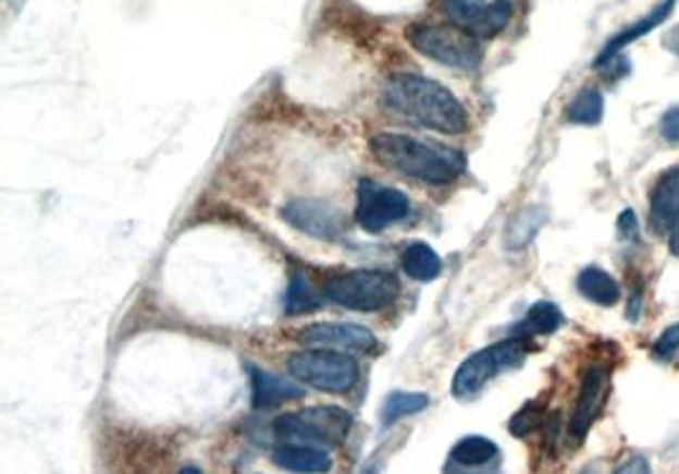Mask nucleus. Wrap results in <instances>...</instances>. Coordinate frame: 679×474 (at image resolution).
Segmentation results:
<instances>
[{
	"label": "nucleus",
	"instance_id": "obj_26",
	"mask_svg": "<svg viewBox=\"0 0 679 474\" xmlns=\"http://www.w3.org/2000/svg\"><path fill=\"white\" fill-rule=\"evenodd\" d=\"M538 424H540V409L532 403V405H524V409L511 418L509 432L515 436H527Z\"/></svg>",
	"mask_w": 679,
	"mask_h": 474
},
{
	"label": "nucleus",
	"instance_id": "obj_4",
	"mask_svg": "<svg viewBox=\"0 0 679 474\" xmlns=\"http://www.w3.org/2000/svg\"><path fill=\"white\" fill-rule=\"evenodd\" d=\"M288 370L296 380L323 393H346L357 386V360L338 350H306L288 360Z\"/></svg>",
	"mask_w": 679,
	"mask_h": 474
},
{
	"label": "nucleus",
	"instance_id": "obj_25",
	"mask_svg": "<svg viewBox=\"0 0 679 474\" xmlns=\"http://www.w3.org/2000/svg\"><path fill=\"white\" fill-rule=\"evenodd\" d=\"M654 357L659 363H675V357H679V321L659 335V340L654 344Z\"/></svg>",
	"mask_w": 679,
	"mask_h": 474
},
{
	"label": "nucleus",
	"instance_id": "obj_27",
	"mask_svg": "<svg viewBox=\"0 0 679 474\" xmlns=\"http://www.w3.org/2000/svg\"><path fill=\"white\" fill-rule=\"evenodd\" d=\"M659 133L664 135V141L679 143V105L664 112L659 120Z\"/></svg>",
	"mask_w": 679,
	"mask_h": 474
},
{
	"label": "nucleus",
	"instance_id": "obj_30",
	"mask_svg": "<svg viewBox=\"0 0 679 474\" xmlns=\"http://www.w3.org/2000/svg\"><path fill=\"white\" fill-rule=\"evenodd\" d=\"M669 251L671 255H677L679 258V222L671 228V238H669Z\"/></svg>",
	"mask_w": 679,
	"mask_h": 474
},
{
	"label": "nucleus",
	"instance_id": "obj_12",
	"mask_svg": "<svg viewBox=\"0 0 679 474\" xmlns=\"http://www.w3.org/2000/svg\"><path fill=\"white\" fill-rule=\"evenodd\" d=\"M298 337L300 342L316 350L367 352L374 348V335L359 325H311Z\"/></svg>",
	"mask_w": 679,
	"mask_h": 474
},
{
	"label": "nucleus",
	"instance_id": "obj_24",
	"mask_svg": "<svg viewBox=\"0 0 679 474\" xmlns=\"http://www.w3.org/2000/svg\"><path fill=\"white\" fill-rule=\"evenodd\" d=\"M542 220H538L534 222V209H530V212H524V215H519V217H515V222L509 224V230H507V245L509 247H522L527 240H530L534 232H538V224H540Z\"/></svg>",
	"mask_w": 679,
	"mask_h": 474
},
{
	"label": "nucleus",
	"instance_id": "obj_23",
	"mask_svg": "<svg viewBox=\"0 0 679 474\" xmlns=\"http://www.w3.org/2000/svg\"><path fill=\"white\" fill-rule=\"evenodd\" d=\"M316 306H319V301H316L311 285H308L304 278H293L291 289L288 293H285V312L306 314V312H313Z\"/></svg>",
	"mask_w": 679,
	"mask_h": 474
},
{
	"label": "nucleus",
	"instance_id": "obj_20",
	"mask_svg": "<svg viewBox=\"0 0 679 474\" xmlns=\"http://www.w3.org/2000/svg\"><path fill=\"white\" fill-rule=\"evenodd\" d=\"M496 454H499V447L486 436H464L450 449V462L458 466H481L494 462Z\"/></svg>",
	"mask_w": 679,
	"mask_h": 474
},
{
	"label": "nucleus",
	"instance_id": "obj_5",
	"mask_svg": "<svg viewBox=\"0 0 679 474\" xmlns=\"http://www.w3.org/2000/svg\"><path fill=\"white\" fill-rule=\"evenodd\" d=\"M407 39L422 57L453 70H477L481 64V44L458 26H410Z\"/></svg>",
	"mask_w": 679,
	"mask_h": 474
},
{
	"label": "nucleus",
	"instance_id": "obj_2",
	"mask_svg": "<svg viewBox=\"0 0 679 474\" xmlns=\"http://www.w3.org/2000/svg\"><path fill=\"white\" fill-rule=\"evenodd\" d=\"M369 148L382 167L425 184H448L466 171L461 150L441 143L418 141L405 133H376Z\"/></svg>",
	"mask_w": 679,
	"mask_h": 474
},
{
	"label": "nucleus",
	"instance_id": "obj_3",
	"mask_svg": "<svg viewBox=\"0 0 679 474\" xmlns=\"http://www.w3.org/2000/svg\"><path fill=\"white\" fill-rule=\"evenodd\" d=\"M351 428V416L336 405H321V409H304L285 413L273 424L277 441L300 443V447H338Z\"/></svg>",
	"mask_w": 679,
	"mask_h": 474
},
{
	"label": "nucleus",
	"instance_id": "obj_21",
	"mask_svg": "<svg viewBox=\"0 0 679 474\" xmlns=\"http://www.w3.org/2000/svg\"><path fill=\"white\" fill-rule=\"evenodd\" d=\"M568 116L570 123H578V125H595L601 123L603 118V95L598 93V89L588 87L583 89V93L576 95V100H572L568 105Z\"/></svg>",
	"mask_w": 679,
	"mask_h": 474
},
{
	"label": "nucleus",
	"instance_id": "obj_32",
	"mask_svg": "<svg viewBox=\"0 0 679 474\" xmlns=\"http://www.w3.org/2000/svg\"><path fill=\"white\" fill-rule=\"evenodd\" d=\"M675 47H677V51H679V28L675 32Z\"/></svg>",
	"mask_w": 679,
	"mask_h": 474
},
{
	"label": "nucleus",
	"instance_id": "obj_6",
	"mask_svg": "<svg viewBox=\"0 0 679 474\" xmlns=\"http://www.w3.org/2000/svg\"><path fill=\"white\" fill-rule=\"evenodd\" d=\"M326 296L351 312H380L399 296V281L384 270H351L331 278Z\"/></svg>",
	"mask_w": 679,
	"mask_h": 474
},
{
	"label": "nucleus",
	"instance_id": "obj_31",
	"mask_svg": "<svg viewBox=\"0 0 679 474\" xmlns=\"http://www.w3.org/2000/svg\"><path fill=\"white\" fill-rule=\"evenodd\" d=\"M178 474H201V472L196 470V466H184V470H181Z\"/></svg>",
	"mask_w": 679,
	"mask_h": 474
},
{
	"label": "nucleus",
	"instance_id": "obj_18",
	"mask_svg": "<svg viewBox=\"0 0 679 474\" xmlns=\"http://www.w3.org/2000/svg\"><path fill=\"white\" fill-rule=\"evenodd\" d=\"M563 325V312L550 301H540L534 304L530 312L524 314V319L515 327V337H538V335H553L555 329Z\"/></svg>",
	"mask_w": 679,
	"mask_h": 474
},
{
	"label": "nucleus",
	"instance_id": "obj_19",
	"mask_svg": "<svg viewBox=\"0 0 679 474\" xmlns=\"http://www.w3.org/2000/svg\"><path fill=\"white\" fill-rule=\"evenodd\" d=\"M403 268L415 281H433V278L441 276L443 263L430 245L412 243L403 251Z\"/></svg>",
	"mask_w": 679,
	"mask_h": 474
},
{
	"label": "nucleus",
	"instance_id": "obj_22",
	"mask_svg": "<svg viewBox=\"0 0 679 474\" xmlns=\"http://www.w3.org/2000/svg\"><path fill=\"white\" fill-rule=\"evenodd\" d=\"M428 401L430 398L425 393H392L382 405V424L392 426L399 418L420 413L422 409H428Z\"/></svg>",
	"mask_w": 679,
	"mask_h": 474
},
{
	"label": "nucleus",
	"instance_id": "obj_11",
	"mask_svg": "<svg viewBox=\"0 0 679 474\" xmlns=\"http://www.w3.org/2000/svg\"><path fill=\"white\" fill-rule=\"evenodd\" d=\"M608 367L603 365H591L583 375V382H580V393L576 401V411H572L570 418V436L576 441L585 439V434L591 432L595 416L603 409V401L608 396Z\"/></svg>",
	"mask_w": 679,
	"mask_h": 474
},
{
	"label": "nucleus",
	"instance_id": "obj_15",
	"mask_svg": "<svg viewBox=\"0 0 679 474\" xmlns=\"http://www.w3.org/2000/svg\"><path fill=\"white\" fill-rule=\"evenodd\" d=\"M273 462L281 470L296 474H326L331 472V459L323 449L300 447V443H281L273 451Z\"/></svg>",
	"mask_w": 679,
	"mask_h": 474
},
{
	"label": "nucleus",
	"instance_id": "obj_9",
	"mask_svg": "<svg viewBox=\"0 0 679 474\" xmlns=\"http://www.w3.org/2000/svg\"><path fill=\"white\" fill-rule=\"evenodd\" d=\"M410 215V199L399 190L392 186H380L374 182L359 184V199H357V222L367 232H382L390 224Z\"/></svg>",
	"mask_w": 679,
	"mask_h": 474
},
{
	"label": "nucleus",
	"instance_id": "obj_10",
	"mask_svg": "<svg viewBox=\"0 0 679 474\" xmlns=\"http://www.w3.org/2000/svg\"><path fill=\"white\" fill-rule=\"evenodd\" d=\"M283 217L293 228L319 240H334L344 230V215L334 205L319 199H293L283 209Z\"/></svg>",
	"mask_w": 679,
	"mask_h": 474
},
{
	"label": "nucleus",
	"instance_id": "obj_17",
	"mask_svg": "<svg viewBox=\"0 0 679 474\" xmlns=\"http://www.w3.org/2000/svg\"><path fill=\"white\" fill-rule=\"evenodd\" d=\"M578 291L583 293L588 301H593V304H601V306H614L616 301L621 299V289H618L616 278L595 266L580 270Z\"/></svg>",
	"mask_w": 679,
	"mask_h": 474
},
{
	"label": "nucleus",
	"instance_id": "obj_8",
	"mask_svg": "<svg viewBox=\"0 0 679 474\" xmlns=\"http://www.w3.org/2000/svg\"><path fill=\"white\" fill-rule=\"evenodd\" d=\"M443 13L453 26L473 39H492L502 34L511 19L509 0H443Z\"/></svg>",
	"mask_w": 679,
	"mask_h": 474
},
{
	"label": "nucleus",
	"instance_id": "obj_29",
	"mask_svg": "<svg viewBox=\"0 0 679 474\" xmlns=\"http://www.w3.org/2000/svg\"><path fill=\"white\" fill-rule=\"evenodd\" d=\"M614 474H652V466H649L644 457H631Z\"/></svg>",
	"mask_w": 679,
	"mask_h": 474
},
{
	"label": "nucleus",
	"instance_id": "obj_33",
	"mask_svg": "<svg viewBox=\"0 0 679 474\" xmlns=\"http://www.w3.org/2000/svg\"><path fill=\"white\" fill-rule=\"evenodd\" d=\"M583 474H598L595 470H583Z\"/></svg>",
	"mask_w": 679,
	"mask_h": 474
},
{
	"label": "nucleus",
	"instance_id": "obj_14",
	"mask_svg": "<svg viewBox=\"0 0 679 474\" xmlns=\"http://www.w3.org/2000/svg\"><path fill=\"white\" fill-rule=\"evenodd\" d=\"M252 378V401L255 409H270V405H277L283 401H293V398H304L306 388L296 386L293 380L277 378V375L260 370V367L250 365L247 367Z\"/></svg>",
	"mask_w": 679,
	"mask_h": 474
},
{
	"label": "nucleus",
	"instance_id": "obj_28",
	"mask_svg": "<svg viewBox=\"0 0 679 474\" xmlns=\"http://www.w3.org/2000/svg\"><path fill=\"white\" fill-rule=\"evenodd\" d=\"M618 232H621L624 240L639 238V222H637V215H633L631 209H626V212L618 217Z\"/></svg>",
	"mask_w": 679,
	"mask_h": 474
},
{
	"label": "nucleus",
	"instance_id": "obj_13",
	"mask_svg": "<svg viewBox=\"0 0 679 474\" xmlns=\"http://www.w3.org/2000/svg\"><path fill=\"white\" fill-rule=\"evenodd\" d=\"M649 217H652V230L659 232V235L669 232L679 222V169L667 171L654 184Z\"/></svg>",
	"mask_w": 679,
	"mask_h": 474
},
{
	"label": "nucleus",
	"instance_id": "obj_7",
	"mask_svg": "<svg viewBox=\"0 0 679 474\" xmlns=\"http://www.w3.org/2000/svg\"><path fill=\"white\" fill-rule=\"evenodd\" d=\"M527 357L524 337H511V340L496 342L492 348L479 350L477 355L464 360L456 375H453V396L456 398H471L477 396L489 380L496 375L509 370V367L522 365Z\"/></svg>",
	"mask_w": 679,
	"mask_h": 474
},
{
	"label": "nucleus",
	"instance_id": "obj_1",
	"mask_svg": "<svg viewBox=\"0 0 679 474\" xmlns=\"http://www.w3.org/2000/svg\"><path fill=\"white\" fill-rule=\"evenodd\" d=\"M382 105L407 123L437 133L456 135L469 127V116L458 97L422 74H395L382 89Z\"/></svg>",
	"mask_w": 679,
	"mask_h": 474
},
{
	"label": "nucleus",
	"instance_id": "obj_16",
	"mask_svg": "<svg viewBox=\"0 0 679 474\" xmlns=\"http://www.w3.org/2000/svg\"><path fill=\"white\" fill-rule=\"evenodd\" d=\"M671 11H675V0H664L662 5H656L654 11H649L646 16L639 21V24H633V26H629V28H624L621 34H616L614 39H610V41L606 44V49L601 51V57L595 59V66H603L606 62H610V59H616V54H618V51H621L624 47H629V44L641 39V36H644V34L654 32L656 26H662L664 21L669 19V13H671Z\"/></svg>",
	"mask_w": 679,
	"mask_h": 474
}]
</instances>
